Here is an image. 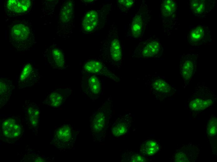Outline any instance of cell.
Masks as SVG:
<instances>
[{"mask_svg": "<svg viewBox=\"0 0 217 162\" xmlns=\"http://www.w3.org/2000/svg\"><path fill=\"white\" fill-rule=\"evenodd\" d=\"M161 10L162 17L166 20L171 21L177 16V6L174 0L164 1L161 4Z\"/></svg>", "mask_w": 217, "mask_h": 162, "instance_id": "20", "label": "cell"}, {"mask_svg": "<svg viewBox=\"0 0 217 162\" xmlns=\"http://www.w3.org/2000/svg\"><path fill=\"white\" fill-rule=\"evenodd\" d=\"M211 32L203 25H197L192 28L188 34V40L192 46H198L208 43L211 41Z\"/></svg>", "mask_w": 217, "mask_h": 162, "instance_id": "13", "label": "cell"}, {"mask_svg": "<svg viewBox=\"0 0 217 162\" xmlns=\"http://www.w3.org/2000/svg\"><path fill=\"white\" fill-rule=\"evenodd\" d=\"M10 41L18 51L30 50L34 43V35L28 26L17 23L12 26L10 30Z\"/></svg>", "mask_w": 217, "mask_h": 162, "instance_id": "1", "label": "cell"}, {"mask_svg": "<svg viewBox=\"0 0 217 162\" xmlns=\"http://www.w3.org/2000/svg\"><path fill=\"white\" fill-rule=\"evenodd\" d=\"M24 121L29 128L36 131L39 126L40 111L36 103L26 100L23 106Z\"/></svg>", "mask_w": 217, "mask_h": 162, "instance_id": "12", "label": "cell"}, {"mask_svg": "<svg viewBox=\"0 0 217 162\" xmlns=\"http://www.w3.org/2000/svg\"><path fill=\"white\" fill-rule=\"evenodd\" d=\"M101 53L106 62L114 66L121 61L122 58V49L117 31L111 29L106 39L103 41Z\"/></svg>", "mask_w": 217, "mask_h": 162, "instance_id": "2", "label": "cell"}, {"mask_svg": "<svg viewBox=\"0 0 217 162\" xmlns=\"http://www.w3.org/2000/svg\"><path fill=\"white\" fill-rule=\"evenodd\" d=\"M200 150L198 145L189 143L178 149L172 155L174 162H195Z\"/></svg>", "mask_w": 217, "mask_h": 162, "instance_id": "14", "label": "cell"}, {"mask_svg": "<svg viewBox=\"0 0 217 162\" xmlns=\"http://www.w3.org/2000/svg\"><path fill=\"white\" fill-rule=\"evenodd\" d=\"M44 55L53 68L62 69L67 66L64 51L58 46H50L45 51Z\"/></svg>", "mask_w": 217, "mask_h": 162, "instance_id": "15", "label": "cell"}, {"mask_svg": "<svg viewBox=\"0 0 217 162\" xmlns=\"http://www.w3.org/2000/svg\"><path fill=\"white\" fill-rule=\"evenodd\" d=\"M74 4L71 1H68L62 7L60 12V19L63 23L71 22L74 16Z\"/></svg>", "mask_w": 217, "mask_h": 162, "instance_id": "23", "label": "cell"}, {"mask_svg": "<svg viewBox=\"0 0 217 162\" xmlns=\"http://www.w3.org/2000/svg\"><path fill=\"white\" fill-rule=\"evenodd\" d=\"M79 132V130L75 129L71 125L64 124L55 131L53 143L57 148L60 150L72 149Z\"/></svg>", "mask_w": 217, "mask_h": 162, "instance_id": "3", "label": "cell"}, {"mask_svg": "<svg viewBox=\"0 0 217 162\" xmlns=\"http://www.w3.org/2000/svg\"><path fill=\"white\" fill-rule=\"evenodd\" d=\"M128 123L124 121H117L111 130L112 134L115 136H119L125 134L128 130Z\"/></svg>", "mask_w": 217, "mask_h": 162, "instance_id": "26", "label": "cell"}, {"mask_svg": "<svg viewBox=\"0 0 217 162\" xmlns=\"http://www.w3.org/2000/svg\"><path fill=\"white\" fill-rule=\"evenodd\" d=\"M160 146L155 140H149L141 146L140 150L143 154L149 156L156 154L159 150Z\"/></svg>", "mask_w": 217, "mask_h": 162, "instance_id": "24", "label": "cell"}, {"mask_svg": "<svg viewBox=\"0 0 217 162\" xmlns=\"http://www.w3.org/2000/svg\"><path fill=\"white\" fill-rule=\"evenodd\" d=\"M145 161V158L139 155H134L131 157V161L133 162H142Z\"/></svg>", "mask_w": 217, "mask_h": 162, "instance_id": "29", "label": "cell"}, {"mask_svg": "<svg viewBox=\"0 0 217 162\" xmlns=\"http://www.w3.org/2000/svg\"><path fill=\"white\" fill-rule=\"evenodd\" d=\"M198 57L197 54L187 53L184 54L181 57L180 73L186 82H188L191 80L196 71Z\"/></svg>", "mask_w": 217, "mask_h": 162, "instance_id": "11", "label": "cell"}, {"mask_svg": "<svg viewBox=\"0 0 217 162\" xmlns=\"http://www.w3.org/2000/svg\"><path fill=\"white\" fill-rule=\"evenodd\" d=\"M144 15L140 12L133 18L130 27V31L134 38L139 37L142 34L145 24Z\"/></svg>", "mask_w": 217, "mask_h": 162, "instance_id": "22", "label": "cell"}, {"mask_svg": "<svg viewBox=\"0 0 217 162\" xmlns=\"http://www.w3.org/2000/svg\"><path fill=\"white\" fill-rule=\"evenodd\" d=\"M207 133L210 136H215L217 133V119L215 116L210 118L207 126Z\"/></svg>", "mask_w": 217, "mask_h": 162, "instance_id": "27", "label": "cell"}, {"mask_svg": "<svg viewBox=\"0 0 217 162\" xmlns=\"http://www.w3.org/2000/svg\"><path fill=\"white\" fill-rule=\"evenodd\" d=\"M109 108L104 105L94 112L90 117V134L94 139H98L105 129L110 112Z\"/></svg>", "mask_w": 217, "mask_h": 162, "instance_id": "7", "label": "cell"}, {"mask_svg": "<svg viewBox=\"0 0 217 162\" xmlns=\"http://www.w3.org/2000/svg\"><path fill=\"white\" fill-rule=\"evenodd\" d=\"M215 2L208 0H191L190 2L191 12L197 17H203L214 8Z\"/></svg>", "mask_w": 217, "mask_h": 162, "instance_id": "17", "label": "cell"}, {"mask_svg": "<svg viewBox=\"0 0 217 162\" xmlns=\"http://www.w3.org/2000/svg\"><path fill=\"white\" fill-rule=\"evenodd\" d=\"M31 5L30 0H10L7 3V9L15 14L23 13L28 11Z\"/></svg>", "mask_w": 217, "mask_h": 162, "instance_id": "21", "label": "cell"}, {"mask_svg": "<svg viewBox=\"0 0 217 162\" xmlns=\"http://www.w3.org/2000/svg\"><path fill=\"white\" fill-rule=\"evenodd\" d=\"M118 2L121 5L127 8L130 7L134 3L133 0H119Z\"/></svg>", "mask_w": 217, "mask_h": 162, "instance_id": "28", "label": "cell"}, {"mask_svg": "<svg viewBox=\"0 0 217 162\" xmlns=\"http://www.w3.org/2000/svg\"><path fill=\"white\" fill-rule=\"evenodd\" d=\"M72 92L71 88H58L52 90L47 95L43 103L54 108L61 106Z\"/></svg>", "mask_w": 217, "mask_h": 162, "instance_id": "16", "label": "cell"}, {"mask_svg": "<svg viewBox=\"0 0 217 162\" xmlns=\"http://www.w3.org/2000/svg\"><path fill=\"white\" fill-rule=\"evenodd\" d=\"M41 75L39 69L32 61L23 64L20 69L17 80L19 88H23L34 86L40 83Z\"/></svg>", "mask_w": 217, "mask_h": 162, "instance_id": "6", "label": "cell"}, {"mask_svg": "<svg viewBox=\"0 0 217 162\" xmlns=\"http://www.w3.org/2000/svg\"><path fill=\"white\" fill-rule=\"evenodd\" d=\"M80 83L83 93L92 100L97 99L103 90V82L96 75L83 74Z\"/></svg>", "mask_w": 217, "mask_h": 162, "instance_id": "8", "label": "cell"}, {"mask_svg": "<svg viewBox=\"0 0 217 162\" xmlns=\"http://www.w3.org/2000/svg\"><path fill=\"white\" fill-rule=\"evenodd\" d=\"M135 51L138 57L143 58H151L161 56L162 47L159 41L156 39H150L138 46Z\"/></svg>", "mask_w": 217, "mask_h": 162, "instance_id": "10", "label": "cell"}, {"mask_svg": "<svg viewBox=\"0 0 217 162\" xmlns=\"http://www.w3.org/2000/svg\"><path fill=\"white\" fill-rule=\"evenodd\" d=\"M1 136L8 142L19 140L24 133V128L19 116H12L3 119L1 124Z\"/></svg>", "mask_w": 217, "mask_h": 162, "instance_id": "4", "label": "cell"}, {"mask_svg": "<svg viewBox=\"0 0 217 162\" xmlns=\"http://www.w3.org/2000/svg\"><path fill=\"white\" fill-rule=\"evenodd\" d=\"M82 74L101 75L115 81L119 79L110 71L101 61L96 59H89L84 63L81 71Z\"/></svg>", "mask_w": 217, "mask_h": 162, "instance_id": "9", "label": "cell"}, {"mask_svg": "<svg viewBox=\"0 0 217 162\" xmlns=\"http://www.w3.org/2000/svg\"><path fill=\"white\" fill-rule=\"evenodd\" d=\"M152 86L154 90L161 93H168L171 91L170 85L165 80L161 79H156L153 81Z\"/></svg>", "mask_w": 217, "mask_h": 162, "instance_id": "25", "label": "cell"}, {"mask_svg": "<svg viewBox=\"0 0 217 162\" xmlns=\"http://www.w3.org/2000/svg\"><path fill=\"white\" fill-rule=\"evenodd\" d=\"M99 15L95 10H91L86 12L82 21V26L84 31L91 33L95 31L99 24Z\"/></svg>", "mask_w": 217, "mask_h": 162, "instance_id": "18", "label": "cell"}, {"mask_svg": "<svg viewBox=\"0 0 217 162\" xmlns=\"http://www.w3.org/2000/svg\"><path fill=\"white\" fill-rule=\"evenodd\" d=\"M215 97L213 92L203 86L195 90L189 102L190 108L192 111L203 110L214 103Z\"/></svg>", "mask_w": 217, "mask_h": 162, "instance_id": "5", "label": "cell"}, {"mask_svg": "<svg viewBox=\"0 0 217 162\" xmlns=\"http://www.w3.org/2000/svg\"><path fill=\"white\" fill-rule=\"evenodd\" d=\"M14 88L12 81L5 77L0 78V107L6 104L9 100L13 89Z\"/></svg>", "mask_w": 217, "mask_h": 162, "instance_id": "19", "label": "cell"}]
</instances>
